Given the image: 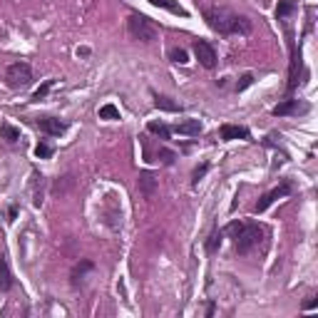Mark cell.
<instances>
[{
    "instance_id": "4316f807",
    "label": "cell",
    "mask_w": 318,
    "mask_h": 318,
    "mask_svg": "<svg viewBox=\"0 0 318 318\" xmlns=\"http://www.w3.org/2000/svg\"><path fill=\"white\" fill-rule=\"evenodd\" d=\"M254 85V75L251 72H246V75H241V80L236 82V92H244L246 87H251Z\"/></svg>"
},
{
    "instance_id": "e0dca14e",
    "label": "cell",
    "mask_w": 318,
    "mask_h": 318,
    "mask_svg": "<svg viewBox=\"0 0 318 318\" xmlns=\"http://www.w3.org/2000/svg\"><path fill=\"white\" fill-rule=\"evenodd\" d=\"M92 268H95V263H92V261H87V258H85V261H80V263L72 268V283L77 286V283L85 278V273H87V271H92Z\"/></svg>"
},
{
    "instance_id": "83f0119b",
    "label": "cell",
    "mask_w": 318,
    "mask_h": 318,
    "mask_svg": "<svg viewBox=\"0 0 318 318\" xmlns=\"http://www.w3.org/2000/svg\"><path fill=\"white\" fill-rule=\"evenodd\" d=\"M241 226H244V221H231V224H229V226H226V229H224V234H226V236H231V239H234V236H236V234H239V229H241Z\"/></svg>"
},
{
    "instance_id": "5bb4252c",
    "label": "cell",
    "mask_w": 318,
    "mask_h": 318,
    "mask_svg": "<svg viewBox=\"0 0 318 318\" xmlns=\"http://www.w3.org/2000/svg\"><path fill=\"white\" fill-rule=\"evenodd\" d=\"M13 286V273H10V266L5 261V256L0 254V291H8Z\"/></svg>"
},
{
    "instance_id": "9a60e30c",
    "label": "cell",
    "mask_w": 318,
    "mask_h": 318,
    "mask_svg": "<svg viewBox=\"0 0 318 318\" xmlns=\"http://www.w3.org/2000/svg\"><path fill=\"white\" fill-rule=\"evenodd\" d=\"M152 5H157V8H164V10H169V13H174V15H182V18H187V10L177 3V0H149Z\"/></svg>"
},
{
    "instance_id": "d4e9b609",
    "label": "cell",
    "mask_w": 318,
    "mask_h": 318,
    "mask_svg": "<svg viewBox=\"0 0 318 318\" xmlns=\"http://www.w3.org/2000/svg\"><path fill=\"white\" fill-rule=\"evenodd\" d=\"M157 159H159L162 164H174V162H177V152H172V149L162 147V149L157 152Z\"/></svg>"
},
{
    "instance_id": "7402d4cb",
    "label": "cell",
    "mask_w": 318,
    "mask_h": 318,
    "mask_svg": "<svg viewBox=\"0 0 318 318\" xmlns=\"http://www.w3.org/2000/svg\"><path fill=\"white\" fill-rule=\"evenodd\" d=\"M169 60L177 65H187L189 63V55H187V50H182V48H172L169 50Z\"/></svg>"
},
{
    "instance_id": "cb8c5ba5",
    "label": "cell",
    "mask_w": 318,
    "mask_h": 318,
    "mask_svg": "<svg viewBox=\"0 0 318 318\" xmlns=\"http://www.w3.org/2000/svg\"><path fill=\"white\" fill-rule=\"evenodd\" d=\"M100 120H120V110L115 105H102L100 107Z\"/></svg>"
},
{
    "instance_id": "7a4b0ae2",
    "label": "cell",
    "mask_w": 318,
    "mask_h": 318,
    "mask_svg": "<svg viewBox=\"0 0 318 318\" xmlns=\"http://www.w3.org/2000/svg\"><path fill=\"white\" fill-rule=\"evenodd\" d=\"M127 33L132 40H137V43H154L157 40V25L149 20V18H144V15H137V13H132L127 18Z\"/></svg>"
},
{
    "instance_id": "6da1fadb",
    "label": "cell",
    "mask_w": 318,
    "mask_h": 318,
    "mask_svg": "<svg viewBox=\"0 0 318 318\" xmlns=\"http://www.w3.org/2000/svg\"><path fill=\"white\" fill-rule=\"evenodd\" d=\"M204 20L206 25L219 33V35H249L251 33V20L236 15L234 10L224 8V5H211L204 10Z\"/></svg>"
},
{
    "instance_id": "d6986e66",
    "label": "cell",
    "mask_w": 318,
    "mask_h": 318,
    "mask_svg": "<svg viewBox=\"0 0 318 318\" xmlns=\"http://www.w3.org/2000/svg\"><path fill=\"white\" fill-rule=\"evenodd\" d=\"M221 239H224V231L214 229V231L209 234V241H206V251H209V254H216V251H219V246H221Z\"/></svg>"
},
{
    "instance_id": "8fae6325",
    "label": "cell",
    "mask_w": 318,
    "mask_h": 318,
    "mask_svg": "<svg viewBox=\"0 0 318 318\" xmlns=\"http://www.w3.org/2000/svg\"><path fill=\"white\" fill-rule=\"evenodd\" d=\"M201 129H204V125H201L199 120H184V122L174 125V127H172V132L184 134V137H196V134H201Z\"/></svg>"
},
{
    "instance_id": "ac0fdd59",
    "label": "cell",
    "mask_w": 318,
    "mask_h": 318,
    "mask_svg": "<svg viewBox=\"0 0 318 318\" xmlns=\"http://www.w3.org/2000/svg\"><path fill=\"white\" fill-rule=\"evenodd\" d=\"M293 13H296V3H293V0H281L278 8H276V18H278V20H286V18L293 15Z\"/></svg>"
},
{
    "instance_id": "2e32d148",
    "label": "cell",
    "mask_w": 318,
    "mask_h": 318,
    "mask_svg": "<svg viewBox=\"0 0 318 318\" xmlns=\"http://www.w3.org/2000/svg\"><path fill=\"white\" fill-rule=\"evenodd\" d=\"M298 70H301V58L298 53L293 50V58H291V80H288V92H293L298 87Z\"/></svg>"
},
{
    "instance_id": "603a6c76",
    "label": "cell",
    "mask_w": 318,
    "mask_h": 318,
    "mask_svg": "<svg viewBox=\"0 0 318 318\" xmlns=\"http://www.w3.org/2000/svg\"><path fill=\"white\" fill-rule=\"evenodd\" d=\"M53 85H55V80H45V82H43V87H38V90H35V95H33V102H40V100H45V97H48V92L53 90Z\"/></svg>"
},
{
    "instance_id": "44dd1931",
    "label": "cell",
    "mask_w": 318,
    "mask_h": 318,
    "mask_svg": "<svg viewBox=\"0 0 318 318\" xmlns=\"http://www.w3.org/2000/svg\"><path fill=\"white\" fill-rule=\"evenodd\" d=\"M147 129L152 132V134H157V137H162V139H169V134H172V127H167L164 122H149Z\"/></svg>"
},
{
    "instance_id": "484cf974",
    "label": "cell",
    "mask_w": 318,
    "mask_h": 318,
    "mask_svg": "<svg viewBox=\"0 0 318 318\" xmlns=\"http://www.w3.org/2000/svg\"><path fill=\"white\" fill-rule=\"evenodd\" d=\"M35 157H38V159H48V157H53V147H50L48 142H40V144L35 147Z\"/></svg>"
},
{
    "instance_id": "7c38bea8",
    "label": "cell",
    "mask_w": 318,
    "mask_h": 318,
    "mask_svg": "<svg viewBox=\"0 0 318 318\" xmlns=\"http://www.w3.org/2000/svg\"><path fill=\"white\" fill-rule=\"evenodd\" d=\"M30 191H33V204L40 206L43 204V196H45V177L43 174H33V182H30Z\"/></svg>"
},
{
    "instance_id": "ba28073f",
    "label": "cell",
    "mask_w": 318,
    "mask_h": 318,
    "mask_svg": "<svg viewBox=\"0 0 318 318\" xmlns=\"http://www.w3.org/2000/svg\"><path fill=\"white\" fill-rule=\"evenodd\" d=\"M38 127H40V132H45L50 137H60L65 129H67V125L60 122L58 117H43V120H38Z\"/></svg>"
},
{
    "instance_id": "ffe728a7",
    "label": "cell",
    "mask_w": 318,
    "mask_h": 318,
    "mask_svg": "<svg viewBox=\"0 0 318 318\" xmlns=\"http://www.w3.org/2000/svg\"><path fill=\"white\" fill-rule=\"evenodd\" d=\"M0 137L5 139V142H18L20 139V129L18 127H13V125H0Z\"/></svg>"
},
{
    "instance_id": "52a82bcc",
    "label": "cell",
    "mask_w": 318,
    "mask_h": 318,
    "mask_svg": "<svg viewBox=\"0 0 318 318\" xmlns=\"http://www.w3.org/2000/svg\"><path fill=\"white\" fill-rule=\"evenodd\" d=\"M308 112V105L301 102V100H286L281 105L273 107V115L276 117H286V115H306Z\"/></svg>"
},
{
    "instance_id": "9c48e42d",
    "label": "cell",
    "mask_w": 318,
    "mask_h": 318,
    "mask_svg": "<svg viewBox=\"0 0 318 318\" xmlns=\"http://www.w3.org/2000/svg\"><path fill=\"white\" fill-rule=\"evenodd\" d=\"M219 137L224 142H231V139H249V129L241 127V125H221L219 127Z\"/></svg>"
},
{
    "instance_id": "f546056e",
    "label": "cell",
    "mask_w": 318,
    "mask_h": 318,
    "mask_svg": "<svg viewBox=\"0 0 318 318\" xmlns=\"http://www.w3.org/2000/svg\"><path fill=\"white\" fill-rule=\"evenodd\" d=\"M316 306H318V298H308V301L303 303V308H306V311H311V308H316Z\"/></svg>"
},
{
    "instance_id": "277c9868",
    "label": "cell",
    "mask_w": 318,
    "mask_h": 318,
    "mask_svg": "<svg viewBox=\"0 0 318 318\" xmlns=\"http://www.w3.org/2000/svg\"><path fill=\"white\" fill-rule=\"evenodd\" d=\"M5 82H8V87H13V90H25V87H30V82H33V70H30V65L13 63L8 70H5Z\"/></svg>"
},
{
    "instance_id": "30bf717a",
    "label": "cell",
    "mask_w": 318,
    "mask_h": 318,
    "mask_svg": "<svg viewBox=\"0 0 318 318\" xmlns=\"http://www.w3.org/2000/svg\"><path fill=\"white\" fill-rule=\"evenodd\" d=\"M137 187H139V191H142L147 199H152L154 191H157V179H154V174H152V172H139Z\"/></svg>"
},
{
    "instance_id": "f1b7e54d",
    "label": "cell",
    "mask_w": 318,
    "mask_h": 318,
    "mask_svg": "<svg viewBox=\"0 0 318 318\" xmlns=\"http://www.w3.org/2000/svg\"><path fill=\"white\" fill-rule=\"evenodd\" d=\"M206 172H209V164H201V167H196V169H194V174H191V182H194V184H199V179H201Z\"/></svg>"
},
{
    "instance_id": "4dcf8cb0",
    "label": "cell",
    "mask_w": 318,
    "mask_h": 318,
    "mask_svg": "<svg viewBox=\"0 0 318 318\" xmlns=\"http://www.w3.org/2000/svg\"><path fill=\"white\" fill-rule=\"evenodd\" d=\"M15 216H18V206H10L8 209V221H15Z\"/></svg>"
},
{
    "instance_id": "4fadbf2b",
    "label": "cell",
    "mask_w": 318,
    "mask_h": 318,
    "mask_svg": "<svg viewBox=\"0 0 318 318\" xmlns=\"http://www.w3.org/2000/svg\"><path fill=\"white\" fill-rule=\"evenodd\" d=\"M154 107L157 110H164V112H182V105L174 102L172 97H164V95H157L154 97Z\"/></svg>"
},
{
    "instance_id": "3957f363",
    "label": "cell",
    "mask_w": 318,
    "mask_h": 318,
    "mask_svg": "<svg viewBox=\"0 0 318 318\" xmlns=\"http://www.w3.org/2000/svg\"><path fill=\"white\" fill-rule=\"evenodd\" d=\"M261 236H263V229L258 224H244L239 229V234L234 236L236 239V254H249L254 246H258Z\"/></svg>"
},
{
    "instance_id": "8992f818",
    "label": "cell",
    "mask_w": 318,
    "mask_h": 318,
    "mask_svg": "<svg viewBox=\"0 0 318 318\" xmlns=\"http://www.w3.org/2000/svg\"><path fill=\"white\" fill-rule=\"evenodd\" d=\"M194 55H196V60H199L201 67H206V70H214V67H216V50H214L211 43L196 40V43H194Z\"/></svg>"
},
{
    "instance_id": "1f68e13d",
    "label": "cell",
    "mask_w": 318,
    "mask_h": 318,
    "mask_svg": "<svg viewBox=\"0 0 318 318\" xmlns=\"http://www.w3.org/2000/svg\"><path fill=\"white\" fill-rule=\"evenodd\" d=\"M77 55H82V58H85V55H90V50H87V48H77Z\"/></svg>"
},
{
    "instance_id": "5b68a950",
    "label": "cell",
    "mask_w": 318,
    "mask_h": 318,
    "mask_svg": "<svg viewBox=\"0 0 318 318\" xmlns=\"http://www.w3.org/2000/svg\"><path fill=\"white\" fill-rule=\"evenodd\" d=\"M291 189H293V187H291V182H283L281 187H276V189L266 191V194H263V196H261V199L256 201L254 211H256V214H261V211H266V209H268V206H271L273 201H278V199H283V196H288V194H291Z\"/></svg>"
}]
</instances>
